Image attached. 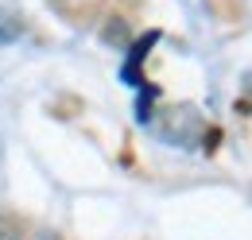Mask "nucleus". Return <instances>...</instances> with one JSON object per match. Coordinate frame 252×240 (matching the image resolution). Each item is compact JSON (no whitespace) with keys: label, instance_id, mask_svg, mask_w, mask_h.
I'll return each mask as SVG.
<instances>
[{"label":"nucleus","instance_id":"f257e3e1","mask_svg":"<svg viewBox=\"0 0 252 240\" xmlns=\"http://www.w3.org/2000/svg\"><path fill=\"white\" fill-rule=\"evenodd\" d=\"M24 35V24L12 16V12H0V47H8V43H16Z\"/></svg>","mask_w":252,"mask_h":240}]
</instances>
